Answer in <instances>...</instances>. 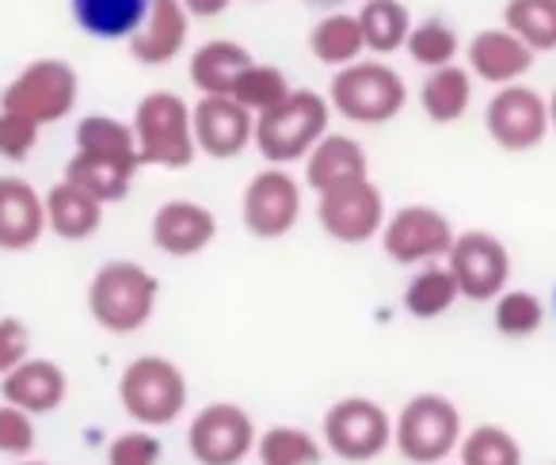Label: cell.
Returning <instances> with one entry per match:
<instances>
[{
  "instance_id": "e575fe53",
  "label": "cell",
  "mask_w": 556,
  "mask_h": 465,
  "mask_svg": "<svg viewBox=\"0 0 556 465\" xmlns=\"http://www.w3.org/2000/svg\"><path fill=\"white\" fill-rule=\"evenodd\" d=\"M290 92H294V85H290L287 73L278 70V65L252 62L244 73H240L237 88H232V100H237L240 108L252 111V115H263V111L278 108Z\"/></svg>"
},
{
  "instance_id": "b9f144b4",
  "label": "cell",
  "mask_w": 556,
  "mask_h": 465,
  "mask_svg": "<svg viewBox=\"0 0 556 465\" xmlns=\"http://www.w3.org/2000/svg\"><path fill=\"white\" fill-rule=\"evenodd\" d=\"M309 4H320V9H340V4H348V0H309Z\"/></svg>"
},
{
  "instance_id": "ab89813d",
  "label": "cell",
  "mask_w": 556,
  "mask_h": 465,
  "mask_svg": "<svg viewBox=\"0 0 556 465\" xmlns=\"http://www.w3.org/2000/svg\"><path fill=\"white\" fill-rule=\"evenodd\" d=\"M31 359V328L20 317H0V378Z\"/></svg>"
},
{
  "instance_id": "d6986e66",
  "label": "cell",
  "mask_w": 556,
  "mask_h": 465,
  "mask_svg": "<svg viewBox=\"0 0 556 465\" xmlns=\"http://www.w3.org/2000/svg\"><path fill=\"white\" fill-rule=\"evenodd\" d=\"M533 50L510 27H484L465 42V65L477 80L492 88L515 85L533 70Z\"/></svg>"
},
{
  "instance_id": "7bdbcfd3",
  "label": "cell",
  "mask_w": 556,
  "mask_h": 465,
  "mask_svg": "<svg viewBox=\"0 0 556 465\" xmlns=\"http://www.w3.org/2000/svg\"><path fill=\"white\" fill-rule=\"evenodd\" d=\"M548 118H553V130H556V88H553V96H548Z\"/></svg>"
},
{
  "instance_id": "f6af8a7d",
  "label": "cell",
  "mask_w": 556,
  "mask_h": 465,
  "mask_svg": "<svg viewBox=\"0 0 556 465\" xmlns=\"http://www.w3.org/2000/svg\"><path fill=\"white\" fill-rule=\"evenodd\" d=\"M553 305H556V290H553Z\"/></svg>"
},
{
  "instance_id": "8992f818",
  "label": "cell",
  "mask_w": 556,
  "mask_h": 465,
  "mask_svg": "<svg viewBox=\"0 0 556 465\" xmlns=\"http://www.w3.org/2000/svg\"><path fill=\"white\" fill-rule=\"evenodd\" d=\"M118 404L138 427H168L187 409V374L164 355H138L118 378Z\"/></svg>"
},
{
  "instance_id": "4dcf8cb0",
  "label": "cell",
  "mask_w": 556,
  "mask_h": 465,
  "mask_svg": "<svg viewBox=\"0 0 556 465\" xmlns=\"http://www.w3.org/2000/svg\"><path fill=\"white\" fill-rule=\"evenodd\" d=\"M325 439L294 424H275L255 439L260 465H320L325 462Z\"/></svg>"
},
{
  "instance_id": "7402d4cb",
  "label": "cell",
  "mask_w": 556,
  "mask_h": 465,
  "mask_svg": "<svg viewBox=\"0 0 556 465\" xmlns=\"http://www.w3.org/2000/svg\"><path fill=\"white\" fill-rule=\"evenodd\" d=\"M255 58L248 54V47L232 39H210L187 62V77L199 88V96H232L240 73L252 65Z\"/></svg>"
},
{
  "instance_id": "7c38bea8",
  "label": "cell",
  "mask_w": 556,
  "mask_h": 465,
  "mask_svg": "<svg viewBox=\"0 0 556 465\" xmlns=\"http://www.w3.org/2000/svg\"><path fill=\"white\" fill-rule=\"evenodd\" d=\"M386 217H389L386 194H381V187L370 176L317 194L320 229L340 244H366L374 237H381Z\"/></svg>"
},
{
  "instance_id": "4316f807",
  "label": "cell",
  "mask_w": 556,
  "mask_h": 465,
  "mask_svg": "<svg viewBox=\"0 0 556 465\" xmlns=\"http://www.w3.org/2000/svg\"><path fill=\"white\" fill-rule=\"evenodd\" d=\"M134 176H138L134 164H118V161H108V156L73 149L62 179H70V184H77L80 191H88L92 199H100L103 206H111V202H123L126 194H130Z\"/></svg>"
},
{
  "instance_id": "d4e9b609",
  "label": "cell",
  "mask_w": 556,
  "mask_h": 465,
  "mask_svg": "<svg viewBox=\"0 0 556 465\" xmlns=\"http://www.w3.org/2000/svg\"><path fill=\"white\" fill-rule=\"evenodd\" d=\"M149 0H70L73 24L100 42H126L146 20Z\"/></svg>"
},
{
  "instance_id": "6da1fadb",
  "label": "cell",
  "mask_w": 556,
  "mask_h": 465,
  "mask_svg": "<svg viewBox=\"0 0 556 465\" xmlns=\"http://www.w3.org/2000/svg\"><path fill=\"white\" fill-rule=\"evenodd\" d=\"M161 282L134 260H111L88 282V313L111 336H134L153 321Z\"/></svg>"
},
{
  "instance_id": "f35d334b",
  "label": "cell",
  "mask_w": 556,
  "mask_h": 465,
  "mask_svg": "<svg viewBox=\"0 0 556 465\" xmlns=\"http://www.w3.org/2000/svg\"><path fill=\"white\" fill-rule=\"evenodd\" d=\"M35 419L31 412L16 409V404H0V454L4 457H31L35 450Z\"/></svg>"
},
{
  "instance_id": "4fadbf2b",
  "label": "cell",
  "mask_w": 556,
  "mask_h": 465,
  "mask_svg": "<svg viewBox=\"0 0 556 465\" xmlns=\"http://www.w3.org/2000/svg\"><path fill=\"white\" fill-rule=\"evenodd\" d=\"M255 439L252 416L232 401L206 404L187 424V450L199 465H240L255 450Z\"/></svg>"
},
{
  "instance_id": "d6a6232c",
  "label": "cell",
  "mask_w": 556,
  "mask_h": 465,
  "mask_svg": "<svg viewBox=\"0 0 556 465\" xmlns=\"http://www.w3.org/2000/svg\"><path fill=\"white\" fill-rule=\"evenodd\" d=\"M503 27H510L533 54H553L556 50V0H507Z\"/></svg>"
},
{
  "instance_id": "277c9868",
  "label": "cell",
  "mask_w": 556,
  "mask_h": 465,
  "mask_svg": "<svg viewBox=\"0 0 556 465\" xmlns=\"http://www.w3.org/2000/svg\"><path fill=\"white\" fill-rule=\"evenodd\" d=\"M130 126L138 134L141 164H149V168L184 172L199 156L191 103L179 92H172V88H156V92L141 96Z\"/></svg>"
},
{
  "instance_id": "30bf717a",
  "label": "cell",
  "mask_w": 556,
  "mask_h": 465,
  "mask_svg": "<svg viewBox=\"0 0 556 465\" xmlns=\"http://www.w3.org/2000/svg\"><path fill=\"white\" fill-rule=\"evenodd\" d=\"M454 225L442 210L424 206V202H412L401 206L386 217V229H381V249L393 264L401 267H424L446 260V252L454 249Z\"/></svg>"
},
{
  "instance_id": "9c48e42d",
  "label": "cell",
  "mask_w": 556,
  "mask_h": 465,
  "mask_svg": "<svg viewBox=\"0 0 556 465\" xmlns=\"http://www.w3.org/2000/svg\"><path fill=\"white\" fill-rule=\"evenodd\" d=\"M484 130L507 153H530L553 130V118H548V100L538 88L522 85H503L495 88V96L484 108Z\"/></svg>"
},
{
  "instance_id": "7a4b0ae2",
  "label": "cell",
  "mask_w": 556,
  "mask_h": 465,
  "mask_svg": "<svg viewBox=\"0 0 556 465\" xmlns=\"http://www.w3.org/2000/svg\"><path fill=\"white\" fill-rule=\"evenodd\" d=\"M332 126V103L313 88H294L278 108L255 115V153L267 164H298Z\"/></svg>"
},
{
  "instance_id": "5bb4252c",
  "label": "cell",
  "mask_w": 556,
  "mask_h": 465,
  "mask_svg": "<svg viewBox=\"0 0 556 465\" xmlns=\"http://www.w3.org/2000/svg\"><path fill=\"white\" fill-rule=\"evenodd\" d=\"M446 267L454 272L462 298H469V302H495L510 282L507 244L484 229L457 232L454 249L446 252Z\"/></svg>"
},
{
  "instance_id": "1f68e13d",
  "label": "cell",
  "mask_w": 556,
  "mask_h": 465,
  "mask_svg": "<svg viewBox=\"0 0 556 465\" xmlns=\"http://www.w3.org/2000/svg\"><path fill=\"white\" fill-rule=\"evenodd\" d=\"M404 50H408V58L419 70L431 73V70H442V65L457 62V54H462V35L442 16H427V20H419V24H412Z\"/></svg>"
},
{
  "instance_id": "603a6c76",
  "label": "cell",
  "mask_w": 556,
  "mask_h": 465,
  "mask_svg": "<svg viewBox=\"0 0 556 465\" xmlns=\"http://www.w3.org/2000/svg\"><path fill=\"white\" fill-rule=\"evenodd\" d=\"M42 194H47V225L54 237H62V241H88V237L100 232L103 202L92 199L88 191H80L77 184L62 179V184H54Z\"/></svg>"
},
{
  "instance_id": "5b68a950",
  "label": "cell",
  "mask_w": 556,
  "mask_h": 465,
  "mask_svg": "<svg viewBox=\"0 0 556 465\" xmlns=\"http://www.w3.org/2000/svg\"><path fill=\"white\" fill-rule=\"evenodd\" d=\"M462 412L442 393H416L393 419V447L412 465H442L462 447Z\"/></svg>"
},
{
  "instance_id": "8d00e7d4",
  "label": "cell",
  "mask_w": 556,
  "mask_h": 465,
  "mask_svg": "<svg viewBox=\"0 0 556 465\" xmlns=\"http://www.w3.org/2000/svg\"><path fill=\"white\" fill-rule=\"evenodd\" d=\"M161 439L153 435V427H134L111 439L108 447V465H161Z\"/></svg>"
},
{
  "instance_id": "60d3db41",
  "label": "cell",
  "mask_w": 556,
  "mask_h": 465,
  "mask_svg": "<svg viewBox=\"0 0 556 465\" xmlns=\"http://www.w3.org/2000/svg\"><path fill=\"white\" fill-rule=\"evenodd\" d=\"M184 9L191 12V20H214L232 9V0H184Z\"/></svg>"
},
{
  "instance_id": "2e32d148",
  "label": "cell",
  "mask_w": 556,
  "mask_h": 465,
  "mask_svg": "<svg viewBox=\"0 0 556 465\" xmlns=\"http://www.w3.org/2000/svg\"><path fill=\"white\" fill-rule=\"evenodd\" d=\"M149 241L172 260H191L217 241V214L194 199H168L149 222Z\"/></svg>"
},
{
  "instance_id": "e0dca14e",
  "label": "cell",
  "mask_w": 556,
  "mask_h": 465,
  "mask_svg": "<svg viewBox=\"0 0 556 465\" xmlns=\"http://www.w3.org/2000/svg\"><path fill=\"white\" fill-rule=\"evenodd\" d=\"M187 39H191V12L184 9V0H149L146 20L126 39V50L138 65L161 70L184 54Z\"/></svg>"
},
{
  "instance_id": "ffe728a7",
  "label": "cell",
  "mask_w": 556,
  "mask_h": 465,
  "mask_svg": "<svg viewBox=\"0 0 556 465\" xmlns=\"http://www.w3.org/2000/svg\"><path fill=\"white\" fill-rule=\"evenodd\" d=\"M302 164H305V187L313 194H325L332 187L355 184V179L370 176V161H366L363 141L351 138V134H332V130L309 149V156Z\"/></svg>"
},
{
  "instance_id": "74e56055",
  "label": "cell",
  "mask_w": 556,
  "mask_h": 465,
  "mask_svg": "<svg viewBox=\"0 0 556 465\" xmlns=\"http://www.w3.org/2000/svg\"><path fill=\"white\" fill-rule=\"evenodd\" d=\"M39 130L42 126L31 123L27 115L0 108V156L12 164L27 161V156L35 153V146H39Z\"/></svg>"
},
{
  "instance_id": "ac0fdd59",
  "label": "cell",
  "mask_w": 556,
  "mask_h": 465,
  "mask_svg": "<svg viewBox=\"0 0 556 465\" xmlns=\"http://www.w3.org/2000/svg\"><path fill=\"white\" fill-rule=\"evenodd\" d=\"M47 194L24 176H0V252H27L42 241Z\"/></svg>"
},
{
  "instance_id": "ee69618b",
  "label": "cell",
  "mask_w": 556,
  "mask_h": 465,
  "mask_svg": "<svg viewBox=\"0 0 556 465\" xmlns=\"http://www.w3.org/2000/svg\"><path fill=\"white\" fill-rule=\"evenodd\" d=\"M16 465H50V462H42V457H16Z\"/></svg>"
},
{
  "instance_id": "f546056e",
  "label": "cell",
  "mask_w": 556,
  "mask_h": 465,
  "mask_svg": "<svg viewBox=\"0 0 556 465\" xmlns=\"http://www.w3.org/2000/svg\"><path fill=\"white\" fill-rule=\"evenodd\" d=\"M462 298L454 272L446 264H424L404 287V310L416 321H439L454 310V302Z\"/></svg>"
},
{
  "instance_id": "d590c367",
  "label": "cell",
  "mask_w": 556,
  "mask_h": 465,
  "mask_svg": "<svg viewBox=\"0 0 556 465\" xmlns=\"http://www.w3.org/2000/svg\"><path fill=\"white\" fill-rule=\"evenodd\" d=\"M492 321L500 336H507V340H526V336H533L545 325V305H541V298L530 294V290H503V294L495 298Z\"/></svg>"
},
{
  "instance_id": "f1b7e54d",
  "label": "cell",
  "mask_w": 556,
  "mask_h": 465,
  "mask_svg": "<svg viewBox=\"0 0 556 465\" xmlns=\"http://www.w3.org/2000/svg\"><path fill=\"white\" fill-rule=\"evenodd\" d=\"M358 27H363L366 50L374 58H389L404 50L412 32V12L404 0H363V9L355 12Z\"/></svg>"
},
{
  "instance_id": "ba28073f",
  "label": "cell",
  "mask_w": 556,
  "mask_h": 465,
  "mask_svg": "<svg viewBox=\"0 0 556 465\" xmlns=\"http://www.w3.org/2000/svg\"><path fill=\"white\" fill-rule=\"evenodd\" d=\"M320 439L340 462L366 465L393 447V419L370 397H343L320 419Z\"/></svg>"
},
{
  "instance_id": "44dd1931",
  "label": "cell",
  "mask_w": 556,
  "mask_h": 465,
  "mask_svg": "<svg viewBox=\"0 0 556 465\" xmlns=\"http://www.w3.org/2000/svg\"><path fill=\"white\" fill-rule=\"evenodd\" d=\"M65 393H70V378L54 359H24L16 370L0 378V397L31 416L62 409Z\"/></svg>"
},
{
  "instance_id": "9a60e30c",
  "label": "cell",
  "mask_w": 556,
  "mask_h": 465,
  "mask_svg": "<svg viewBox=\"0 0 556 465\" xmlns=\"http://www.w3.org/2000/svg\"><path fill=\"white\" fill-rule=\"evenodd\" d=\"M191 118L199 153L210 161H237L255 141V115L232 96H199V103H191Z\"/></svg>"
},
{
  "instance_id": "cb8c5ba5",
  "label": "cell",
  "mask_w": 556,
  "mask_h": 465,
  "mask_svg": "<svg viewBox=\"0 0 556 465\" xmlns=\"http://www.w3.org/2000/svg\"><path fill=\"white\" fill-rule=\"evenodd\" d=\"M472 103V73L469 65H442V70H431L419 85V108L431 123L450 126L462 123L469 115Z\"/></svg>"
},
{
  "instance_id": "bcb514c9",
  "label": "cell",
  "mask_w": 556,
  "mask_h": 465,
  "mask_svg": "<svg viewBox=\"0 0 556 465\" xmlns=\"http://www.w3.org/2000/svg\"><path fill=\"white\" fill-rule=\"evenodd\" d=\"M442 465H446V462H442Z\"/></svg>"
},
{
  "instance_id": "52a82bcc",
  "label": "cell",
  "mask_w": 556,
  "mask_h": 465,
  "mask_svg": "<svg viewBox=\"0 0 556 465\" xmlns=\"http://www.w3.org/2000/svg\"><path fill=\"white\" fill-rule=\"evenodd\" d=\"M80 100V77L65 58H35L0 88V108L20 111L31 123L50 126L73 115Z\"/></svg>"
},
{
  "instance_id": "8fae6325",
  "label": "cell",
  "mask_w": 556,
  "mask_h": 465,
  "mask_svg": "<svg viewBox=\"0 0 556 465\" xmlns=\"http://www.w3.org/2000/svg\"><path fill=\"white\" fill-rule=\"evenodd\" d=\"M302 217V184L282 164L260 168L244 187L240 222L260 241H282Z\"/></svg>"
},
{
  "instance_id": "484cf974",
  "label": "cell",
  "mask_w": 556,
  "mask_h": 465,
  "mask_svg": "<svg viewBox=\"0 0 556 465\" xmlns=\"http://www.w3.org/2000/svg\"><path fill=\"white\" fill-rule=\"evenodd\" d=\"M309 54L332 73L358 62L366 54V39L355 12H325L309 32Z\"/></svg>"
},
{
  "instance_id": "836d02e7",
  "label": "cell",
  "mask_w": 556,
  "mask_h": 465,
  "mask_svg": "<svg viewBox=\"0 0 556 465\" xmlns=\"http://www.w3.org/2000/svg\"><path fill=\"white\" fill-rule=\"evenodd\" d=\"M457 465H522V447L500 424H480L462 435Z\"/></svg>"
},
{
  "instance_id": "3957f363",
  "label": "cell",
  "mask_w": 556,
  "mask_h": 465,
  "mask_svg": "<svg viewBox=\"0 0 556 465\" xmlns=\"http://www.w3.org/2000/svg\"><path fill=\"white\" fill-rule=\"evenodd\" d=\"M328 103L355 126H386L408 108V85L386 58H358L332 73Z\"/></svg>"
},
{
  "instance_id": "83f0119b",
  "label": "cell",
  "mask_w": 556,
  "mask_h": 465,
  "mask_svg": "<svg viewBox=\"0 0 556 465\" xmlns=\"http://www.w3.org/2000/svg\"><path fill=\"white\" fill-rule=\"evenodd\" d=\"M73 146H77L80 153H96V156H108V161L146 168V164H141L138 134H134L130 123H123V118H115V115L80 118L77 130H73Z\"/></svg>"
}]
</instances>
